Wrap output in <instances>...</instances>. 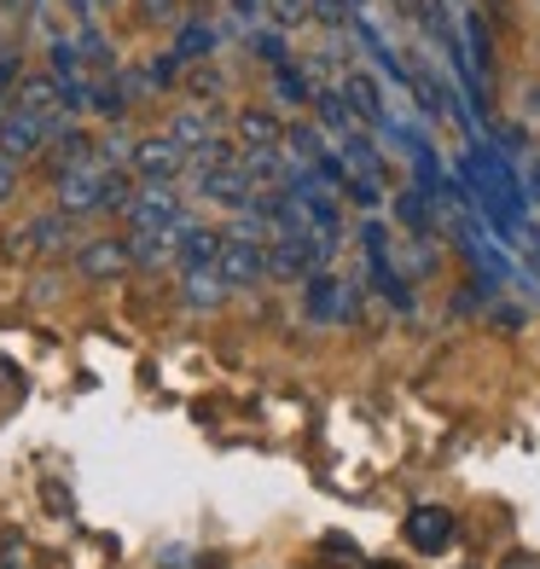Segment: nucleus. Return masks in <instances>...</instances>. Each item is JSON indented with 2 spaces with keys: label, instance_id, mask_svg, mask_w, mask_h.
<instances>
[{
  "label": "nucleus",
  "instance_id": "nucleus-6",
  "mask_svg": "<svg viewBox=\"0 0 540 569\" xmlns=\"http://www.w3.org/2000/svg\"><path fill=\"white\" fill-rule=\"evenodd\" d=\"M192 192L198 198H210V203H221V210H250V198L256 192H262V187H256V180L239 169V158L233 163H216V169H192Z\"/></svg>",
  "mask_w": 540,
  "mask_h": 569
},
{
  "label": "nucleus",
  "instance_id": "nucleus-10",
  "mask_svg": "<svg viewBox=\"0 0 540 569\" xmlns=\"http://www.w3.org/2000/svg\"><path fill=\"white\" fill-rule=\"evenodd\" d=\"M134 268V256H128V239H93L76 250V273L82 279H122Z\"/></svg>",
  "mask_w": 540,
  "mask_h": 569
},
{
  "label": "nucleus",
  "instance_id": "nucleus-33",
  "mask_svg": "<svg viewBox=\"0 0 540 569\" xmlns=\"http://www.w3.org/2000/svg\"><path fill=\"white\" fill-rule=\"evenodd\" d=\"M529 187H534V198H540V163L529 169Z\"/></svg>",
  "mask_w": 540,
  "mask_h": 569
},
{
  "label": "nucleus",
  "instance_id": "nucleus-3",
  "mask_svg": "<svg viewBox=\"0 0 540 569\" xmlns=\"http://www.w3.org/2000/svg\"><path fill=\"white\" fill-rule=\"evenodd\" d=\"M360 250H367V273H372V284H378V291L390 297L396 308H407V315H413V291H407V273L390 262V227L367 221V227H360Z\"/></svg>",
  "mask_w": 540,
  "mask_h": 569
},
{
  "label": "nucleus",
  "instance_id": "nucleus-16",
  "mask_svg": "<svg viewBox=\"0 0 540 569\" xmlns=\"http://www.w3.org/2000/svg\"><path fill=\"white\" fill-rule=\"evenodd\" d=\"M233 284L221 279V268H192L187 279H180V297H187V308H216Z\"/></svg>",
  "mask_w": 540,
  "mask_h": 569
},
{
  "label": "nucleus",
  "instance_id": "nucleus-23",
  "mask_svg": "<svg viewBox=\"0 0 540 569\" xmlns=\"http://www.w3.org/2000/svg\"><path fill=\"white\" fill-rule=\"evenodd\" d=\"M250 47H256V59H262L268 70L291 59V53H286V36H279V30H256V36H250Z\"/></svg>",
  "mask_w": 540,
  "mask_h": 569
},
{
  "label": "nucleus",
  "instance_id": "nucleus-5",
  "mask_svg": "<svg viewBox=\"0 0 540 569\" xmlns=\"http://www.w3.org/2000/svg\"><path fill=\"white\" fill-rule=\"evenodd\" d=\"M53 134H59V122H47V117L23 111V106L0 111V151H7L12 163H23V158H41V151L53 146Z\"/></svg>",
  "mask_w": 540,
  "mask_h": 569
},
{
  "label": "nucleus",
  "instance_id": "nucleus-2",
  "mask_svg": "<svg viewBox=\"0 0 540 569\" xmlns=\"http://www.w3.org/2000/svg\"><path fill=\"white\" fill-rule=\"evenodd\" d=\"M221 279L233 284V291H250V284H262V279H273V262H268V239H256V232H244V227H233L221 239Z\"/></svg>",
  "mask_w": 540,
  "mask_h": 569
},
{
  "label": "nucleus",
  "instance_id": "nucleus-7",
  "mask_svg": "<svg viewBox=\"0 0 540 569\" xmlns=\"http://www.w3.org/2000/svg\"><path fill=\"white\" fill-rule=\"evenodd\" d=\"M338 93L349 99V111H354V122L360 128H383V134H396V117H390V106H383V88H378V76L372 70H343L338 76Z\"/></svg>",
  "mask_w": 540,
  "mask_h": 569
},
{
  "label": "nucleus",
  "instance_id": "nucleus-12",
  "mask_svg": "<svg viewBox=\"0 0 540 569\" xmlns=\"http://www.w3.org/2000/svg\"><path fill=\"white\" fill-rule=\"evenodd\" d=\"M18 106L36 111V117H47V122H59V128H64V117H70V99H64L59 76H23V82H18Z\"/></svg>",
  "mask_w": 540,
  "mask_h": 569
},
{
  "label": "nucleus",
  "instance_id": "nucleus-19",
  "mask_svg": "<svg viewBox=\"0 0 540 569\" xmlns=\"http://www.w3.org/2000/svg\"><path fill=\"white\" fill-rule=\"evenodd\" d=\"M396 216H401V227H407V239H430V192H419V187H401L396 192Z\"/></svg>",
  "mask_w": 540,
  "mask_h": 569
},
{
  "label": "nucleus",
  "instance_id": "nucleus-1",
  "mask_svg": "<svg viewBox=\"0 0 540 569\" xmlns=\"http://www.w3.org/2000/svg\"><path fill=\"white\" fill-rule=\"evenodd\" d=\"M331 250H338V244L320 239V232H308V227H297V232H279V239H268L273 279H314V273H326Z\"/></svg>",
  "mask_w": 540,
  "mask_h": 569
},
{
  "label": "nucleus",
  "instance_id": "nucleus-8",
  "mask_svg": "<svg viewBox=\"0 0 540 569\" xmlns=\"http://www.w3.org/2000/svg\"><path fill=\"white\" fill-rule=\"evenodd\" d=\"M128 163H134L140 180H174L180 169H187V151H180L169 134H146V140H134Z\"/></svg>",
  "mask_w": 540,
  "mask_h": 569
},
{
  "label": "nucleus",
  "instance_id": "nucleus-11",
  "mask_svg": "<svg viewBox=\"0 0 540 569\" xmlns=\"http://www.w3.org/2000/svg\"><path fill=\"white\" fill-rule=\"evenodd\" d=\"M338 151H343V163H349V174H354V180H367V187H390V163H383V151L372 146L367 128L343 134V140H338Z\"/></svg>",
  "mask_w": 540,
  "mask_h": 569
},
{
  "label": "nucleus",
  "instance_id": "nucleus-28",
  "mask_svg": "<svg viewBox=\"0 0 540 569\" xmlns=\"http://www.w3.org/2000/svg\"><path fill=\"white\" fill-rule=\"evenodd\" d=\"M192 88H198V99H210V93H221V76H198Z\"/></svg>",
  "mask_w": 540,
  "mask_h": 569
},
{
  "label": "nucleus",
  "instance_id": "nucleus-25",
  "mask_svg": "<svg viewBox=\"0 0 540 569\" xmlns=\"http://www.w3.org/2000/svg\"><path fill=\"white\" fill-rule=\"evenodd\" d=\"M174 12H180V0H140V18L146 23H169Z\"/></svg>",
  "mask_w": 540,
  "mask_h": 569
},
{
  "label": "nucleus",
  "instance_id": "nucleus-18",
  "mask_svg": "<svg viewBox=\"0 0 540 569\" xmlns=\"http://www.w3.org/2000/svg\"><path fill=\"white\" fill-rule=\"evenodd\" d=\"M239 140L244 146H286V122L262 106H250V111H239Z\"/></svg>",
  "mask_w": 540,
  "mask_h": 569
},
{
  "label": "nucleus",
  "instance_id": "nucleus-4",
  "mask_svg": "<svg viewBox=\"0 0 540 569\" xmlns=\"http://www.w3.org/2000/svg\"><path fill=\"white\" fill-rule=\"evenodd\" d=\"M122 216H128V232H174L180 227V192H174V180H146Z\"/></svg>",
  "mask_w": 540,
  "mask_h": 569
},
{
  "label": "nucleus",
  "instance_id": "nucleus-17",
  "mask_svg": "<svg viewBox=\"0 0 540 569\" xmlns=\"http://www.w3.org/2000/svg\"><path fill=\"white\" fill-rule=\"evenodd\" d=\"M216 23H203V18H192V23H180V36H174V59L180 64H198V59H210L216 53Z\"/></svg>",
  "mask_w": 540,
  "mask_h": 569
},
{
  "label": "nucleus",
  "instance_id": "nucleus-21",
  "mask_svg": "<svg viewBox=\"0 0 540 569\" xmlns=\"http://www.w3.org/2000/svg\"><path fill=\"white\" fill-rule=\"evenodd\" d=\"M128 256H134L140 268H158L174 256V232H128Z\"/></svg>",
  "mask_w": 540,
  "mask_h": 569
},
{
  "label": "nucleus",
  "instance_id": "nucleus-9",
  "mask_svg": "<svg viewBox=\"0 0 540 569\" xmlns=\"http://www.w3.org/2000/svg\"><path fill=\"white\" fill-rule=\"evenodd\" d=\"M221 239H227V232H216V227L180 221V227H174V262H180V273L216 268V262H221Z\"/></svg>",
  "mask_w": 540,
  "mask_h": 569
},
{
  "label": "nucleus",
  "instance_id": "nucleus-14",
  "mask_svg": "<svg viewBox=\"0 0 540 569\" xmlns=\"http://www.w3.org/2000/svg\"><path fill=\"white\" fill-rule=\"evenodd\" d=\"M273 93H279V106H308V99L320 93V82H314L308 64L286 59V64H273Z\"/></svg>",
  "mask_w": 540,
  "mask_h": 569
},
{
  "label": "nucleus",
  "instance_id": "nucleus-31",
  "mask_svg": "<svg viewBox=\"0 0 540 569\" xmlns=\"http://www.w3.org/2000/svg\"><path fill=\"white\" fill-rule=\"evenodd\" d=\"M506 569H540V558H523L518 552V558H506Z\"/></svg>",
  "mask_w": 540,
  "mask_h": 569
},
{
  "label": "nucleus",
  "instance_id": "nucleus-22",
  "mask_svg": "<svg viewBox=\"0 0 540 569\" xmlns=\"http://www.w3.org/2000/svg\"><path fill=\"white\" fill-rule=\"evenodd\" d=\"M314 106H320L326 128H331V134H338V140H343V134H354V128H360V122H354V111H349V99H343L338 88H320V93H314Z\"/></svg>",
  "mask_w": 540,
  "mask_h": 569
},
{
  "label": "nucleus",
  "instance_id": "nucleus-24",
  "mask_svg": "<svg viewBox=\"0 0 540 569\" xmlns=\"http://www.w3.org/2000/svg\"><path fill=\"white\" fill-rule=\"evenodd\" d=\"M308 12H314V18L326 23V30H343V23L354 18V7H349V0H308Z\"/></svg>",
  "mask_w": 540,
  "mask_h": 569
},
{
  "label": "nucleus",
  "instance_id": "nucleus-30",
  "mask_svg": "<svg viewBox=\"0 0 540 569\" xmlns=\"http://www.w3.org/2000/svg\"><path fill=\"white\" fill-rule=\"evenodd\" d=\"M390 7H396V12H407V18H419V7H424V0H390Z\"/></svg>",
  "mask_w": 540,
  "mask_h": 569
},
{
  "label": "nucleus",
  "instance_id": "nucleus-26",
  "mask_svg": "<svg viewBox=\"0 0 540 569\" xmlns=\"http://www.w3.org/2000/svg\"><path fill=\"white\" fill-rule=\"evenodd\" d=\"M12 192H18V163L7 158V151H0V203H7Z\"/></svg>",
  "mask_w": 540,
  "mask_h": 569
},
{
  "label": "nucleus",
  "instance_id": "nucleus-13",
  "mask_svg": "<svg viewBox=\"0 0 540 569\" xmlns=\"http://www.w3.org/2000/svg\"><path fill=\"white\" fill-rule=\"evenodd\" d=\"M407 540H413L419 552H442L448 540H453V511H442V506L407 511Z\"/></svg>",
  "mask_w": 540,
  "mask_h": 569
},
{
  "label": "nucleus",
  "instance_id": "nucleus-15",
  "mask_svg": "<svg viewBox=\"0 0 540 569\" xmlns=\"http://www.w3.org/2000/svg\"><path fill=\"white\" fill-rule=\"evenodd\" d=\"M169 140L192 158V151H203V146L216 140V117H210V111H180V117L169 122Z\"/></svg>",
  "mask_w": 540,
  "mask_h": 569
},
{
  "label": "nucleus",
  "instance_id": "nucleus-29",
  "mask_svg": "<svg viewBox=\"0 0 540 569\" xmlns=\"http://www.w3.org/2000/svg\"><path fill=\"white\" fill-rule=\"evenodd\" d=\"M0 7H7V12H36L41 0H0Z\"/></svg>",
  "mask_w": 540,
  "mask_h": 569
},
{
  "label": "nucleus",
  "instance_id": "nucleus-27",
  "mask_svg": "<svg viewBox=\"0 0 540 569\" xmlns=\"http://www.w3.org/2000/svg\"><path fill=\"white\" fill-rule=\"evenodd\" d=\"M59 7H64V12H76V18H82V23L93 18V0H59Z\"/></svg>",
  "mask_w": 540,
  "mask_h": 569
},
{
  "label": "nucleus",
  "instance_id": "nucleus-32",
  "mask_svg": "<svg viewBox=\"0 0 540 569\" xmlns=\"http://www.w3.org/2000/svg\"><path fill=\"white\" fill-rule=\"evenodd\" d=\"M233 7H239V12H262V0H233Z\"/></svg>",
  "mask_w": 540,
  "mask_h": 569
},
{
  "label": "nucleus",
  "instance_id": "nucleus-20",
  "mask_svg": "<svg viewBox=\"0 0 540 569\" xmlns=\"http://www.w3.org/2000/svg\"><path fill=\"white\" fill-rule=\"evenodd\" d=\"M64 232H70V216H64V210H59V216H41V221L23 227L18 250H30V256H41V250H59V244H64Z\"/></svg>",
  "mask_w": 540,
  "mask_h": 569
},
{
  "label": "nucleus",
  "instance_id": "nucleus-34",
  "mask_svg": "<svg viewBox=\"0 0 540 569\" xmlns=\"http://www.w3.org/2000/svg\"><path fill=\"white\" fill-rule=\"evenodd\" d=\"M93 7H106V0H93Z\"/></svg>",
  "mask_w": 540,
  "mask_h": 569
}]
</instances>
